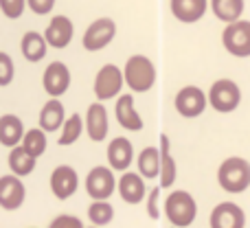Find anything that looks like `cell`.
<instances>
[{
	"label": "cell",
	"instance_id": "obj_1",
	"mask_svg": "<svg viewBox=\"0 0 250 228\" xmlns=\"http://www.w3.org/2000/svg\"><path fill=\"white\" fill-rule=\"evenodd\" d=\"M217 182L226 193H244L250 187V163L237 156L226 158L217 169Z\"/></svg>",
	"mask_w": 250,
	"mask_h": 228
},
{
	"label": "cell",
	"instance_id": "obj_2",
	"mask_svg": "<svg viewBox=\"0 0 250 228\" xmlns=\"http://www.w3.org/2000/svg\"><path fill=\"white\" fill-rule=\"evenodd\" d=\"M123 82L132 92H147L156 83V66L147 55H132L125 62Z\"/></svg>",
	"mask_w": 250,
	"mask_h": 228
},
{
	"label": "cell",
	"instance_id": "obj_3",
	"mask_svg": "<svg viewBox=\"0 0 250 228\" xmlns=\"http://www.w3.org/2000/svg\"><path fill=\"white\" fill-rule=\"evenodd\" d=\"M165 215L178 228H187L195 222L198 215V204H195L193 195L189 191H171L165 200Z\"/></svg>",
	"mask_w": 250,
	"mask_h": 228
},
{
	"label": "cell",
	"instance_id": "obj_4",
	"mask_svg": "<svg viewBox=\"0 0 250 228\" xmlns=\"http://www.w3.org/2000/svg\"><path fill=\"white\" fill-rule=\"evenodd\" d=\"M207 99L215 112L229 114L233 110H237L239 104H242V90H239V86L233 79H217L211 86V90H208Z\"/></svg>",
	"mask_w": 250,
	"mask_h": 228
},
{
	"label": "cell",
	"instance_id": "obj_5",
	"mask_svg": "<svg viewBox=\"0 0 250 228\" xmlns=\"http://www.w3.org/2000/svg\"><path fill=\"white\" fill-rule=\"evenodd\" d=\"M123 83H125L123 70L114 64H105V66H101L99 73L95 75V86H92V90H95V97L99 99V104H104V101L119 97Z\"/></svg>",
	"mask_w": 250,
	"mask_h": 228
},
{
	"label": "cell",
	"instance_id": "obj_6",
	"mask_svg": "<svg viewBox=\"0 0 250 228\" xmlns=\"http://www.w3.org/2000/svg\"><path fill=\"white\" fill-rule=\"evenodd\" d=\"M222 44L233 57H250V22L237 20L233 24H226L222 33Z\"/></svg>",
	"mask_w": 250,
	"mask_h": 228
},
{
	"label": "cell",
	"instance_id": "obj_7",
	"mask_svg": "<svg viewBox=\"0 0 250 228\" xmlns=\"http://www.w3.org/2000/svg\"><path fill=\"white\" fill-rule=\"evenodd\" d=\"M117 35V22L112 18H97L95 22H90V26L86 29L82 38V44L88 53H97L101 48H105Z\"/></svg>",
	"mask_w": 250,
	"mask_h": 228
},
{
	"label": "cell",
	"instance_id": "obj_8",
	"mask_svg": "<svg viewBox=\"0 0 250 228\" xmlns=\"http://www.w3.org/2000/svg\"><path fill=\"white\" fill-rule=\"evenodd\" d=\"M117 191V178L110 167H95L86 176V193L92 202H104Z\"/></svg>",
	"mask_w": 250,
	"mask_h": 228
},
{
	"label": "cell",
	"instance_id": "obj_9",
	"mask_svg": "<svg viewBox=\"0 0 250 228\" xmlns=\"http://www.w3.org/2000/svg\"><path fill=\"white\" fill-rule=\"evenodd\" d=\"M70 70L64 62H51L42 73V88L51 99H60L70 88Z\"/></svg>",
	"mask_w": 250,
	"mask_h": 228
},
{
	"label": "cell",
	"instance_id": "obj_10",
	"mask_svg": "<svg viewBox=\"0 0 250 228\" xmlns=\"http://www.w3.org/2000/svg\"><path fill=\"white\" fill-rule=\"evenodd\" d=\"M207 95L200 90L198 86H185L182 90H178L173 105H176V112L185 119H195L207 110Z\"/></svg>",
	"mask_w": 250,
	"mask_h": 228
},
{
	"label": "cell",
	"instance_id": "obj_11",
	"mask_svg": "<svg viewBox=\"0 0 250 228\" xmlns=\"http://www.w3.org/2000/svg\"><path fill=\"white\" fill-rule=\"evenodd\" d=\"M26 200V187L22 178L7 173L0 176V208L4 211H18Z\"/></svg>",
	"mask_w": 250,
	"mask_h": 228
},
{
	"label": "cell",
	"instance_id": "obj_12",
	"mask_svg": "<svg viewBox=\"0 0 250 228\" xmlns=\"http://www.w3.org/2000/svg\"><path fill=\"white\" fill-rule=\"evenodd\" d=\"M48 185H51V193L55 195L57 200H68L77 193L79 176L70 165H60V167L53 169Z\"/></svg>",
	"mask_w": 250,
	"mask_h": 228
},
{
	"label": "cell",
	"instance_id": "obj_13",
	"mask_svg": "<svg viewBox=\"0 0 250 228\" xmlns=\"http://www.w3.org/2000/svg\"><path fill=\"white\" fill-rule=\"evenodd\" d=\"M42 35H44V40H46V44L51 48H66L70 42H73L75 24L68 16L57 13V16L51 18V22H48V26L44 29Z\"/></svg>",
	"mask_w": 250,
	"mask_h": 228
},
{
	"label": "cell",
	"instance_id": "obj_14",
	"mask_svg": "<svg viewBox=\"0 0 250 228\" xmlns=\"http://www.w3.org/2000/svg\"><path fill=\"white\" fill-rule=\"evenodd\" d=\"M211 228H244L246 226V213L235 202H222L211 211Z\"/></svg>",
	"mask_w": 250,
	"mask_h": 228
},
{
	"label": "cell",
	"instance_id": "obj_15",
	"mask_svg": "<svg viewBox=\"0 0 250 228\" xmlns=\"http://www.w3.org/2000/svg\"><path fill=\"white\" fill-rule=\"evenodd\" d=\"M83 127H86L90 141H95V143L105 141V136H108V129H110V121H108V110H105L104 104L95 101V104L88 105Z\"/></svg>",
	"mask_w": 250,
	"mask_h": 228
},
{
	"label": "cell",
	"instance_id": "obj_16",
	"mask_svg": "<svg viewBox=\"0 0 250 228\" xmlns=\"http://www.w3.org/2000/svg\"><path fill=\"white\" fill-rule=\"evenodd\" d=\"M117 189L125 204H141L147 195L145 178L134 171H123V176L117 180Z\"/></svg>",
	"mask_w": 250,
	"mask_h": 228
},
{
	"label": "cell",
	"instance_id": "obj_17",
	"mask_svg": "<svg viewBox=\"0 0 250 228\" xmlns=\"http://www.w3.org/2000/svg\"><path fill=\"white\" fill-rule=\"evenodd\" d=\"M134 160V147L129 143V138L117 136L110 141L108 145V163L112 171H127L129 165Z\"/></svg>",
	"mask_w": 250,
	"mask_h": 228
},
{
	"label": "cell",
	"instance_id": "obj_18",
	"mask_svg": "<svg viewBox=\"0 0 250 228\" xmlns=\"http://www.w3.org/2000/svg\"><path fill=\"white\" fill-rule=\"evenodd\" d=\"M114 114H117V121L123 129L127 132H141L145 127L143 123V116L136 112L134 108V97L132 95H121L117 99V105H114Z\"/></svg>",
	"mask_w": 250,
	"mask_h": 228
},
{
	"label": "cell",
	"instance_id": "obj_19",
	"mask_svg": "<svg viewBox=\"0 0 250 228\" xmlns=\"http://www.w3.org/2000/svg\"><path fill=\"white\" fill-rule=\"evenodd\" d=\"M40 129L44 134H53V132H60L62 125L66 121V110H64V104L60 99H48L46 104L42 105L40 110Z\"/></svg>",
	"mask_w": 250,
	"mask_h": 228
},
{
	"label": "cell",
	"instance_id": "obj_20",
	"mask_svg": "<svg viewBox=\"0 0 250 228\" xmlns=\"http://www.w3.org/2000/svg\"><path fill=\"white\" fill-rule=\"evenodd\" d=\"M169 7H171L176 20L185 22V24H193V22L202 20V16L207 13L208 0H171Z\"/></svg>",
	"mask_w": 250,
	"mask_h": 228
},
{
	"label": "cell",
	"instance_id": "obj_21",
	"mask_svg": "<svg viewBox=\"0 0 250 228\" xmlns=\"http://www.w3.org/2000/svg\"><path fill=\"white\" fill-rule=\"evenodd\" d=\"M24 123H22L20 116L16 114H2L0 116V145L13 149L22 143L24 138Z\"/></svg>",
	"mask_w": 250,
	"mask_h": 228
},
{
	"label": "cell",
	"instance_id": "obj_22",
	"mask_svg": "<svg viewBox=\"0 0 250 228\" xmlns=\"http://www.w3.org/2000/svg\"><path fill=\"white\" fill-rule=\"evenodd\" d=\"M20 53L31 64L42 62L48 53V44H46V40H44V35L38 33V31H26L20 38Z\"/></svg>",
	"mask_w": 250,
	"mask_h": 228
},
{
	"label": "cell",
	"instance_id": "obj_23",
	"mask_svg": "<svg viewBox=\"0 0 250 228\" xmlns=\"http://www.w3.org/2000/svg\"><path fill=\"white\" fill-rule=\"evenodd\" d=\"M160 189H167L176 182L178 178V167H176V160H173L171 151H169V136L167 134H160Z\"/></svg>",
	"mask_w": 250,
	"mask_h": 228
},
{
	"label": "cell",
	"instance_id": "obj_24",
	"mask_svg": "<svg viewBox=\"0 0 250 228\" xmlns=\"http://www.w3.org/2000/svg\"><path fill=\"white\" fill-rule=\"evenodd\" d=\"M7 165H9V169H11L13 176L26 178V176H31V173L35 171V165H38V160H35L33 156H29L20 145H18V147H13V149L9 151Z\"/></svg>",
	"mask_w": 250,
	"mask_h": 228
},
{
	"label": "cell",
	"instance_id": "obj_25",
	"mask_svg": "<svg viewBox=\"0 0 250 228\" xmlns=\"http://www.w3.org/2000/svg\"><path fill=\"white\" fill-rule=\"evenodd\" d=\"M211 11L217 20L233 24L244 13V0H211Z\"/></svg>",
	"mask_w": 250,
	"mask_h": 228
},
{
	"label": "cell",
	"instance_id": "obj_26",
	"mask_svg": "<svg viewBox=\"0 0 250 228\" xmlns=\"http://www.w3.org/2000/svg\"><path fill=\"white\" fill-rule=\"evenodd\" d=\"M138 173L147 180H154L160 176V151L158 147H145L138 154Z\"/></svg>",
	"mask_w": 250,
	"mask_h": 228
},
{
	"label": "cell",
	"instance_id": "obj_27",
	"mask_svg": "<svg viewBox=\"0 0 250 228\" xmlns=\"http://www.w3.org/2000/svg\"><path fill=\"white\" fill-rule=\"evenodd\" d=\"M83 134V119L82 114H70L66 116L64 125H62L60 129V138H57V145L62 147H68L73 145V143L79 141V136Z\"/></svg>",
	"mask_w": 250,
	"mask_h": 228
},
{
	"label": "cell",
	"instance_id": "obj_28",
	"mask_svg": "<svg viewBox=\"0 0 250 228\" xmlns=\"http://www.w3.org/2000/svg\"><path fill=\"white\" fill-rule=\"evenodd\" d=\"M46 145H48L46 134H44L40 127H31V129H26V132H24V138H22V143H20L22 149H24L29 156H33L35 160H38L40 156H42L44 151H46Z\"/></svg>",
	"mask_w": 250,
	"mask_h": 228
},
{
	"label": "cell",
	"instance_id": "obj_29",
	"mask_svg": "<svg viewBox=\"0 0 250 228\" xmlns=\"http://www.w3.org/2000/svg\"><path fill=\"white\" fill-rule=\"evenodd\" d=\"M88 220H90L92 226H97V228L108 226L110 222L114 220L112 204H110L108 200H104V202H92L90 207H88Z\"/></svg>",
	"mask_w": 250,
	"mask_h": 228
},
{
	"label": "cell",
	"instance_id": "obj_30",
	"mask_svg": "<svg viewBox=\"0 0 250 228\" xmlns=\"http://www.w3.org/2000/svg\"><path fill=\"white\" fill-rule=\"evenodd\" d=\"M13 79H16V64L9 53L0 51V88H7Z\"/></svg>",
	"mask_w": 250,
	"mask_h": 228
},
{
	"label": "cell",
	"instance_id": "obj_31",
	"mask_svg": "<svg viewBox=\"0 0 250 228\" xmlns=\"http://www.w3.org/2000/svg\"><path fill=\"white\" fill-rule=\"evenodd\" d=\"M24 9H26V0H0V11H2L4 18H9V20L22 18Z\"/></svg>",
	"mask_w": 250,
	"mask_h": 228
},
{
	"label": "cell",
	"instance_id": "obj_32",
	"mask_svg": "<svg viewBox=\"0 0 250 228\" xmlns=\"http://www.w3.org/2000/svg\"><path fill=\"white\" fill-rule=\"evenodd\" d=\"M160 193H163L160 187H154V189L147 193V215L154 222L160 220V215H163V211H160Z\"/></svg>",
	"mask_w": 250,
	"mask_h": 228
},
{
	"label": "cell",
	"instance_id": "obj_33",
	"mask_svg": "<svg viewBox=\"0 0 250 228\" xmlns=\"http://www.w3.org/2000/svg\"><path fill=\"white\" fill-rule=\"evenodd\" d=\"M48 228H86V226H83V222L79 220L77 215H68V213H64V215H57L55 220L48 224Z\"/></svg>",
	"mask_w": 250,
	"mask_h": 228
},
{
	"label": "cell",
	"instance_id": "obj_34",
	"mask_svg": "<svg viewBox=\"0 0 250 228\" xmlns=\"http://www.w3.org/2000/svg\"><path fill=\"white\" fill-rule=\"evenodd\" d=\"M55 2L57 0H26V7L33 13H38V16H46V13L53 11Z\"/></svg>",
	"mask_w": 250,
	"mask_h": 228
},
{
	"label": "cell",
	"instance_id": "obj_35",
	"mask_svg": "<svg viewBox=\"0 0 250 228\" xmlns=\"http://www.w3.org/2000/svg\"><path fill=\"white\" fill-rule=\"evenodd\" d=\"M90 228H97V226H90Z\"/></svg>",
	"mask_w": 250,
	"mask_h": 228
}]
</instances>
